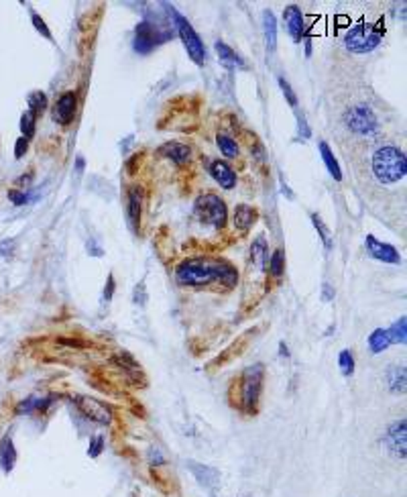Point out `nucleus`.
<instances>
[{"instance_id":"obj_1","label":"nucleus","mask_w":407,"mask_h":497,"mask_svg":"<svg viewBox=\"0 0 407 497\" xmlns=\"http://www.w3.org/2000/svg\"><path fill=\"white\" fill-rule=\"evenodd\" d=\"M175 281L189 290L216 285V290L231 292L239 283V271L222 257H189L175 267Z\"/></svg>"},{"instance_id":"obj_2","label":"nucleus","mask_w":407,"mask_h":497,"mask_svg":"<svg viewBox=\"0 0 407 497\" xmlns=\"http://www.w3.org/2000/svg\"><path fill=\"white\" fill-rule=\"evenodd\" d=\"M263 381H265V365L254 363L246 367L239 377L233 379L228 387V402L233 408L246 416H254L259 412V402L263 394Z\"/></svg>"},{"instance_id":"obj_3","label":"nucleus","mask_w":407,"mask_h":497,"mask_svg":"<svg viewBox=\"0 0 407 497\" xmlns=\"http://www.w3.org/2000/svg\"><path fill=\"white\" fill-rule=\"evenodd\" d=\"M373 173L381 183H395L407 175V160L402 149L387 145L375 151Z\"/></svg>"},{"instance_id":"obj_4","label":"nucleus","mask_w":407,"mask_h":497,"mask_svg":"<svg viewBox=\"0 0 407 497\" xmlns=\"http://www.w3.org/2000/svg\"><path fill=\"white\" fill-rule=\"evenodd\" d=\"M385 27L383 21L377 23H356L344 37V45L352 53H369L383 41Z\"/></svg>"},{"instance_id":"obj_5","label":"nucleus","mask_w":407,"mask_h":497,"mask_svg":"<svg viewBox=\"0 0 407 497\" xmlns=\"http://www.w3.org/2000/svg\"><path fill=\"white\" fill-rule=\"evenodd\" d=\"M194 216L206 227L224 229L228 220V208L218 194H202L194 204Z\"/></svg>"},{"instance_id":"obj_6","label":"nucleus","mask_w":407,"mask_h":497,"mask_svg":"<svg viewBox=\"0 0 407 497\" xmlns=\"http://www.w3.org/2000/svg\"><path fill=\"white\" fill-rule=\"evenodd\" d=\"M167 10H169V14L173 16L175 31H177V35H179V39H181V43H183V47H185V51H187V55H189V60H192L196 66H204L206 60H208V51H206V47H204V41H202L200 35L194 31V27L189 25V21H187L185 16H181L173 6H171V8L167 6Z\"/></svg>"},{"instance_id":"obj_7","label":"nucleus","mask_w":407,"mask_h":497,"mask_svg":"<svg viewBox=\"0 0 407 497\" xmlns=\"http://www.w3.org/2000/svg\"><path fill=\"white\" fill-rule=\"evenodd\" d=\"M169 37H173V31H159V27L151 25L149 21H141L135 27V41L133 47L141 55H149L157 45L165 43Z\"/></svg>"},{"instance_id":"obj_8","label":"nucleus","mask_w":407,"mask_h":497,"mask_svg":"<svg viewBox=\"0 0 407 497\" xmlns=\"http://www.w3.org/2000/svg\"><path fill=\"white\" fill-rule=\"evenodd\" d=\"M110 365L114 367V371L124 379L127 385H133V387H145L147 385V377L139 365V361L127 353V351H120L116 353L112 359H110Z\"/></svg>"},{"instance_id":"obj_9","label":"nucleus","mask_w":407,"mask_h":497,"mask_svg":"<svg viewBox=\"0 0 407 497\" xmlns=\"http://www.w3.org/2000/svg\"><path fill=\"white\" fill-rule=\"evenodd\" d=\"M257 332H259V329H250V331H246L244 334H241L237 340H233L224 351H220V355H216V357L206 365V371H208L210 375H214L216 371H220L222 367H226V365H231L235 359H239L244 351L248 348V344H250V340L254 338Z\"/></svg>"},{"instance_id":"obj_10","label":"nucleus","mask_w":407,"mask_h":497,"mask_svg":"<svg viewBox=\"0 0 407 497\" xmlns=\"http://www.w3.org/2000/svg\"><path fill=\"white\" fill-rule=\"evenodd\" d=\"M344 120H346L348 129L356 135H371L379 127L375 112L367 104H356V106L348 108L344 112Z\"/></svg>"},{"instance_id":"obj_11","label":"nucleus","mask_w":407,"mask_h":497,"mask_svg":"<svg viewBox=\"0 0 407 497\" xmlns=\"http://www.w3.org/2000/svg\"><path fill=\"white\" fill-rule=\"evenodd\" d=\"M74 404L80 410L81 416H86L92 422L98 424H112L114 420V412L110 406H106L102 400L90 398V396H74Z\"/></svg>"},{"instance_id":"obj_12","label":"nucleus","mask_w":407,"mask_h":497,"mask_svg":"<svg viewBox=\"0 0 407 497\" xmlns=\"http://www.w3.org/2000/svg\"><path fill=\"white\" fill-rule=\"evenodd\" d=\"M385 444L387 450L395 457L406 461L407 457V422L406 420H397L389 426L387 434H385Z\"/></svg>"},{"instance_id":"obj_13","label":"nucleus","mask_w":407,"mask_h":497,"mask_svg":"<svg viewBox=\"0 0 407 497\" xmlns=\"http://www.w3.org/2000/svg\"><path fill=\"white\" fill-rule=\"evenodd\" d=\"M78 112V94L76 92H64L57 100H55V106H53V123L62 125V127H68L74 116Z\"/></svg>"},{"instance_id":"obj_14","label":"nucleus","mask_w":407,"mask_h":497,"mask_svg":"<svg viewBox=\"0 0 407 497\" xmlns=\"http://www.w3.org/2000/svg\"><path fill=\"white\" fill-rule=\"evenodd\" d=\"M143 188L141 186H129L127 190V216H129V225L135 233H139L141 227V216H143Z\"/></svg>"},{"instance_id":"obj_15","label":"nucleus","mask_w":407,"mask_h":497,"mask_svg":"<svg viewBox=\"0 0 407 497\" xmlns=\"http://www.w3.org/2000/svg\"><path fill=\"white\" fill-rule=\"evenodd\" d=\"M365 247H367V253L377 259V261H383V263H391V265H399L402 263V255L397 253V248L389 243H381L377 241L373 235H367L365 237Z\"/></svg>"},{"instance_id":"obj_16","label":"nucleus","mask_w":407,"mask_h":497,"mask_svg":"<svg viewBox=\"0 0 407 497\" xmlns=\"http://www.w3.org/2000/svg\"><path fill=\"white\" fill-rule=\"evenodd\" d=\"M283 23H285V27H287L291 39H293L296 43H300L302 37H304V31H306V23H304V12H302V8L296 6V4H289V6L283 10Z\"/></svg>"},{"instance_id":"obj_17","label":"nucleus","mask_w":407,"mask_h":497,"mask_svg":"<svg viewBox=\"0 0 407 497\" xmlns=\"http://www.w3.org/2000/svg\"><path fill=\"white\" fill-rule=\"evenodd\" d=\"M157 155H159V157H165V160H169V162L175 164V166H185V164H189V160H192V149H189L187 145H183V143L167 141V143H163L161 147L157 149Z\"/></svg>"},{"instance_id":"obj_18","label":"nucleus","mask_w":407,"mask_h":497,"mask_svg":"<svg viewBox=\"0 0 407 497\" xmlns=\"http://www.w3.org/2000/svg\"><path fill=\"white\" fill-rule=\"evenodd\" d=\"M187 467H189L192 475L196 477V481H198L202 487L212 489V487L218 485V481H220V471H218V469H214V467H210V465H200V463H196V461H187Z\"/></svg>"},{"instance_id":"obj_19","label":"nucleus","mask_w":407,"mask_h":497,"mask_svg":"<svg viewBox=\"0 0 407 497\" xmlns=\"http://www.w3.org/2000/svg\"><path fill=\"white\" fill-rule=\"evenodd\" d=\"M210 175L216 179V183L224 190H233L237 186V173L226 162H212L210 164Z\"/></svg>"},{"instance_id":"obj_20","label":"nucleus","mask_w":407,"mask_h":497,"mask_svg":"<svg viewBox=\"0 0 407 497\" xmlns=\"http://www.w3.org/2000/svg\"><path fill=\"white\" fill-rule=\"evenodd\" d=\"M259 220V210L248 206V204H239L235 208V229L241 233H248L254 222Z\"/></svg>"},{"instance_id":"obj_21","label":"nucleus","mask_w":407,"mask_h":497,"mask_svg":"<svg viewBox=\"0 0 407 497\" xmlns=\"http://www.w3.org/2000/svg\"><path fill=\"white\" fill-rule=\"evenodd\" d=\"M214 49H216L218 60H220V64H222L224 68H231V70H244V68H246L243 58H241L233 47H228L224 41L218 39V41L214 43Z\"/></svg>"},{"instance_id":"obj_22","label":"nucleus","mask_w":407,"mask_h":497,"mask_svg":"<svg viewBox=\"0 0 407 497\" xmlns=\"http://www.w3.org/2000/svg\"><path fill=\"white\" fill-rule=\"evenodd\" d=\"M387 383H389V390L391 394L399 396V394H406V367L404 365H391L389 371H387Z\"/></svg>"},{"instance_id":"obj_23","label":"nucleus","mask_w":407,"mask_h":497,"mask_svg":"<svg viewBox=\"0 0 407 497\" xmlns=\"http://www.w3.org/2000/svg\"><path fill=\"white\" fill-rule=\"evenodd\" d=\"M250 257H252V263H254L261 271L267 269V263H269V247H267L265 237H257V239L252 241Z\"/></svg>"},{"instance_id":"obj_24","label":"nucleus","mask_w":407,"mask_h":497,"mask_svg":"<svg viewBox=\"0 0 407 497\" xmlns=\"http://www.w3.org/2000/svg\"><path fill=\"white\" fill-rule=\"evenodd\" d=\"M263 29H265V41H267V47L273 51L275 45H277V21H275V14L271 10H265L263 12Z\"/></svg>"},{"instance_id":"obj_25","label":"nucleus","mask_w":407,"mask_h":497,"mask_svg":"<svg viewBox=\"0 0 407 497\" xmlns=\"http://www.w3.org/2000/svg\"><path fill=\"white\" fill-rule=\"evenodd\" d=\"M318 149H320V155H322V160H324V164L326 167H328V171H330V175H332L336 181H340V179H342V169H340L338 160L334 157L332 149L328 147V143H326V141H320Z\"/></svg>"},{"instance_id":"obj_26","label":"nucleus","mask_w":407,"mask_h":497,"mask_svg":"<svg viewBox=\"0 0 407 497\" xmlns=\"http://www.w3.org/2000/svg\"><path fill=\"white\" fill-rule=\"evenodd\" d=\"M216 145H218V149L222 151V155L228 157V160H237V157L241 155L239 143H237L231 135H226V133H218V137H216Z\"/></svg>"},{"instance_id":"obj_27","label":"nucleus","mask_w":407,"mask_h":497,"mask_svg":"<svg viewBox=\"0 0 407 497\" xmlns=\"http://www.w3.org/2000/svg\"><path fill=\"white\" fill-rule=\"evenodd\" d=\"M27 104H29V112H31L33 116L39 118V116L47 110L49 100H47V96H45L41 90H35V92H31V94L27 96Z\"/></svg>"},{"instance_id":"obj_28","label":"nucleus","mask_w":407,"mask_h":497,"mask_svg":"<svg viewBox=\"0 0 407 497\" xmlns=\"http://www.w3.org/2000/svg\"><path fill=\"white\" fill-rule=\"evenodd\" d=\"M0 463H2V469L6 473H10L14 469V463H16V450H14V444H12V438H4L2 440V448H0Z\"/></svg>"},{"instance_id":"obj_29","label":"nucleus","mask_w":407,"mask_h":497,"mask_svg":"<svg viewBox=\"0 0 407 497\" xmlns=\"http://www.w3.org/2000/svg\"><path fill=\"white\" fill-rule=\"evenodd\" d=\"M389 344H391V340H389L387 329H377V331H373V334L369 336V346H371V351H373L375 355L387 351Z\"/></svg>"},{"instance_id":"obj_30","label":"nucleus","mask_w":407,"mask_h":497,"mask_svg":"<svg viewBox=\"0 0 407 497\" xmlns=\"http://www.w3.org/2000/svg\"><path fill=\"white\" fill-rule=\"evenodd\" d=\"M387 334H389V340L391 344H406L407 340V320L406 316H402L399 320H395L389 329H387Z\"/></svg>"},{"instance_id":"obj_31","label":"nucleus","mask_w":407,"mask_h":497,"mask_svg":"<svg viewBox=\"0 0 407 497\" xmlns=\"http://www.w3.org/2000/svg\"><path fill=\"white\" fill-rule=\"evenodd\" d=\"M239 137L243 139L246 149H248L257 160H263L265 149H263V145H261V141H259V137H257L254 133H250V131H239Z\"/></svg>"},{"instance_id":"obj_32","label":"nucleus","mask_w":407,"mask_h":497,"mask_svg":"<svg viewBox=\"0 0 407 497\" xmlns=\"http://www.w3.org/2000/svg\"><path fill=\"white\" fill-rule=\"evenodd\" d=\"M267 267H269V273H271L273 277H281V275H283V271H285V253H283V248L273 251V255H271Z\"/></svg>"},{"instance_id":"obj_33","label":"nucleus","mask_w":407,"mask_h":497,"mask_svg":"<svg viewBox=\"0 0 407 497\" xmlns=\"http://www.w3.org/2000/svg\"><path fill=\"white\" fill-rule=\"evenodd\" d=\"M338 367H340V373L344 377H350L354 373V357H352V353L348 348L340 351V355H338Z\"/></svg>"},{"instance_id":"obj_34","label":"nucleus","mask_w":407,"mask_h":497,"mask_svg":"<svg viewBox=\"0 0 407 497\" xmlns=\"http://www.w3.org/2000/svg\"><path fill=\"white\" fill-rule=\"evenodd\" d=\"M310 218H312V225L316 227V231H318V235H320V239H322V243H324V247L330 251L332 248V235H330V229L324 225V220L314 212V214H310Z\"/></svg>"},{"instance_id":"obj_35","label":"nucleus","mask_w":407,"mask_h":497,"mask_svg":"<svg viewBox=\"0 0 407 497\" xmlns=\"http://www.w3.org/2000/svg\"><path fill=\"white\" fill-rule=\"evenodd\" d=\"M21 131H23V137L29 141L35 137V131H37V116H33L31 112H25L21 116Z\"/></svg>"},{"instance_id":"obj_36","label":"nucleus","mask_w":407,"mask_h":497,"mask_svg":"<svg viewBox=\"0 0 407 497\" xmlns=\"http://www.w3.org/2000/svg\"><path fill=\"white\" fill-rule=\"evenodd\" d=\"M277 82H279V88H281L283 96L287 98L289 106H291V108H296V106H298V96H296V92H293V88H291V84L287 82L283 76H279V78H277Z\"/></svg>"},{"instance_id":"obj_37","label":"nucleus","mask_w":407,"mask_h":497,"mask_svg":"<svg viewBox=\"0 0 407 497\" xmlns=\"http://www.w3.org/2000/svg\"><path fill=\"white\" fill-rule=\"evenodd\" d=\"M102 450H104V436H94L90 440V446H88V457L96 459V457L102 455Z\"/></svg>"},{"instance_id":"obj_38","label":"nucleus","mask_w":407,"mask_h":497,"mask_svg":"<svg viewBox=\"0 0 407 497\" xmlns=\"http://www.w3.org/2000/svg\"><path fill=\"white\" fill-rule=\"evenodd\" d=\"M31 21H33V25H35V29L45 37V39H51V31H49V27L45 25V21L37 14V12H33L31 14Z\"/></svg>"},{"instance_id":"obj_39","label":"nucleus","mask_w":407,"mask_h":497,"mask_svg":"<svg viewBox=\"0 0 407 497\" xmlns=\"http://www.w3.org/2000/svg\"><path fill=\"white\" fill-rule=\"evenodd\" d=\"M298 133H300L302 139H310V135H312V131H310L308 120H306L304 114H298Z\"/></svg>"},{"instance_id":"obj_40","label":"nucleus","mask_w":407,"mask_h":497,"mask_svg":"<svg viewBox=\"0 0 407 497\" xmlns=\"http://www.w3.org/2000/svg\"><path fill=\"white\" fill-rule=\"evenodd\" d=\"M8 200L14 206H23V204H27V194L25 192H18V190H8Z\"/></svg>"},{"instance_id":"obj_41","label":"nucleus","mask_w":407,"mask_h":497,"mask_svg":"<svg viewBox=\"0 0 407 497\" xmlns=\"http://www.w3.org/2000/svg\"><path fill=\"white\" fill-rule=\"evenodd\" d=\"M141 162H143V153H135V155L127 162V171H129L131 175H135V173L139 171V167H141Z\"/></svg>"},{"instance_id":"obj_42","label":"nucleus","mask_w":407,"mask_h":497,"mask_svg":"<svg viewBox=\"0 0 407 497\" xmlns=\"http://www.w3.org/2000/svg\"><path fill=\"white\" fill-rule=\"evenodd\" d=\"M114 288H116V281H114V275L110 273L108 279H106V288H104V302H110L112 296H114Z\"/></svg>"},{"instance_id":"obj_43","label":"nucleus","mask_w":407,"mask_h":497,"mask_svg":"<svg viewBox=\"0 0 407 497\" xmlns=\"http://www.w3.org/2000/svg\"><path fill=\"white\" fill-rule=\"evenodd\" d=\"M27 149H29V141H27L25 137L16 139V145H14V157H16V160H21V157L27 153Z\"/></svg>"},{"instance_id":"obj_44","label":"nucleus","mask_w":407,"mask_h":497,"mask_svg":"<svg viewBox=\"0 0 407 497\" xmlns=\"http://www.w3.org/2000/svg\"><path fill=\"white\" fill-rule=\"evenodd\" d=\"M145 302H147V294H145V283H139V285L135 288V304H141V306H145Z\"/></svg>"},{"instance_id":"obj_45","label":"nucleus","mask_w":407,"mask_h":497,"mask_svg":"<svg viewBox=\"0 0 407 497\" xmlns=\"http://www.w3.org/2000/svg\"><path fill=\"white\" fill-rule=\"evenodd\" d=\"M31 181H33V171H29V173H27V177H25V175H21V177L16 179V186H18V188H29V186H31Z\"/></svg>"},{"instance_id":"obj_46","label":"nucleus","mask_w":407,"mask_h":497,"mask_svg":"<svg viewBox=\"0 0 407 497\" xmlns=\"http://www.w3.org/2000/svg\"><path fill=\"white\" fill-rule=\"evenodd\" d=\"M322 298H324V302H330V300L334 298V290H332L330 283H324V288H322Z\"/></svg>"},{"instance_id":"obj_47","label":"nucleus","mask_w":407,"mask_h":497,"mask_svg":"<svg viewBox=\"0 0 407 497\" xmlns=\"http://www.w3.org/2000/svg\"><path fill=\"white\" fill-rule=\"evenodd\" d=\"M304 43H306V58H312V39L304 37Z\"/></svg>"},{"instance_id":"obj_48","label":"nucleus","mask_w":407,"mask_h":497,"mask_svg":"<svg viewBox=\"0 0 407 497\" xmlns=\"http://www.w3.org/2000/svg\"><path fill=\"white\" fill-rule=\"evenodd\" d=\"M279 355H281V357H289V348H287L285 342H279Z\"/></svg>"},{"instance_id":"obj_49","label":"nucleus","mask_w":407,"mask_h":497,"mask_svg":"<svg viewBox=\"0 0 407 497\" xmlns=\"http://www.w3.org/2000/svg\"><path fill=\"white\" fill-rule=\"evenodd\" d=\"M83 166H86L83 157H78V160H76V169H78V171H83Z\"/></svg>"}]
</instances>
